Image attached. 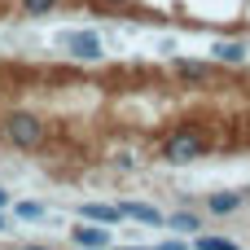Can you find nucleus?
<instances>
[{"label": "nucleus", "instance_id": "nucleus-1", "mask_svg": "<svg viewBox=\"0 0 250 250\" xmlns=\"http://www.w3.org/2000/svg\"><path fill=\"white\" fill-rule=\"evenodd\" d=\"M4 141L13 149H40L44 145V119L31 110H13L4 114Z\"/></svg>", "mask_w": 250, "mask_h": 250}, {"label": "nucleus", "instance_id": "nucleus-2", "mask_svg": "<svg viewBox=\"0 0 250 250\" xmlns=\"http://www.w3.org/2000/svg\"><path fill=\"white\" fill-rule=\"evenodd\" d=\"M202 149H207V136H202V132H193V127H185V132H176V136L163 145V158H167V163H176V167H185V163L202 158Z\"/></svg>", "mask_w": 250, "mask_h": 250}, {"label": "nucleus", "instance_id": "nucleus-3", "mask_svg": "<svg viewBox=\"0 0 250 250\" xmlns=\"http://www.w3.org/2000/svg\"><path fill=\"white\" fill-rule=\"evenodd\" d=\"M62 48H66L75 62H101V40H97V31H66V35H62Z\"/></svg>", "mask_w": 250, "mask_h": 250}, {"label": "nucleus", "instance_id": "nucleus-4", "mask_svg": "<svg viewBox=\"0 0 250 250\" xmlns=\"http://www.w3.org/2000/svg\"><path fill=\"white\" fill-rule=\"evenodd\" d=\"M70 242H75V246H88V250H101V246H110L114 237H110L105 229H97V224L88 220V224H79V229H70Z\"/></svg>", "mask_w": 250, "mask_h": 250}, {"label": "nucleus", "instance_id": "nucleus-5", "mask_svg": "<svg viewBox=\"0 0 250 250\" xmlns=\"http://www.w3.org/2000/svg\"><path fill=\"white\" fill-rule=\"evenodd\" d=\"M119 215L123 220H141V224H167V215L158 211V207H145V202H119Z\"/></svg>", "mask_w": 250, "mask_h": 250}, {"label": "nucleus", "instance_id": "nucleus-6", "mask_svg": "<svg viewBox=\"0 0 250 250\" xmlns=\"http://www.w3.org/2000/svg\"><path fill=\"white\" fill-rule=\"evenodd\" d=\"M79 220H92V224H119V207H105V202H83L79 207Z\"/></svg>", "mask_w": 250, "mask_h": 250}, {"label": "nucleus", "instance_id": "nucleus-7", "mask_svg": "<svg viewBox=\"0 0 250 250\" xmlns=\"http://www.w3.org/2000/svg\"><path fill=\"white\" fill-rule=\"evenodd\" d=\"M242 202H246V193H211L207 198V207H211V215H233V211H242Z\"/></svg>", "mask_w": 250, "mask_h": 250}, {"label": "nucleus", "instance_id": "nucleus-8", "mask_svg": "<svg viewBox=\"0 0 250 250\" xmlns=\"http://www.w3.org/2000/svg\"><path fill=\"white\" fill-rule=\"evenodd\" d=\"M211 53H215V62H229V66H242V62H246V44H233V40H229V44L220 40Z\"/></svg>", "mask_w": 250, "mask_h": 250}, {"label": "nucleus", "instance_id": "nucleus-9", "mask_svg": "<svg viewBox=\"0 0 250 250\" xmlns=\"http://www.w3.org/2000/svg\"><path fill=\"white\" fill-rule=\"evenodd\" d=\"M207 70H211L207 62H189V57L176 62V75H185V79H207Z\"/></svg>", "mask_w": 250, "mask_h": 250}, {"label": "nucleus", "instance_id": "nucleus-10", "mask_svg": "<svg viewBox=\"0 0 250 250\" xmlns=\"http://www.w3.org/2000/svg\"><path fill=\"white\" fill-rule=\"evenodd\" d=\"M167 224H171V229H180V233H189V237H193V233L202 229V220H198L193 211H180V215H171Z\"/></svg>", "mask_w": 250, "mask_h": 250}, {"label": "nucleus", "instance_id": "nucleus-11", "mask_svg": "<svg viewBox=\"0 0 250 250\" xmlns=\"http://www.w3.org/2000/svg\"><path fill=\"white\" fill-rule=\"evenodd\" d=\"M57 9V0H22V13L26 18H48Z\"/></svg>", "mask_w": 250, "mask_h": 250}, {"label": "nucleus", "instance_id": "nucleus-12", "mask_svg": "<svg viewBox=\"0 0 250 250\" xmlns=\"http://www.w3.org/2000/svg\"><path fill=\"white\" fill-rule=\"evenodd\" d=\"M193 246L198 250H233V237H198L193 233Z\"/></svg>", "mask_w": 250, "mask_h": 250}, {"label": "nucleus", "instance_id": "nucleus-13", "mask_svg": "<svg viewBox=\"0 0 250 250\" xmlns=\"http://www.w3.org/2000/svg\"><path fill=\"white\" fill-rule=\"evenodd\" d=\"M13 215H18V220H44V207H40V202H18Z\"/></svg>", "mask_w": 250, "mask_h": 250}, {"label": "nucleus", "instance_id": "nucleus-14", "mask_svg": "<svg viewBox=\"0 0 250 250\" xmlns=\"http://www.w3.org/2000/svg\"><path fill=\"white\" fill-rule=\"evenodd\" d=\"M4 207H9V193H4V189H0V211H4Z\"/></svg>", "mask_w": 250, "mask_h": 250}, {"label": "nucleus", "instance_id": "nucleus-15", "mask_svg": "<svg viewBox=\"0 0 250 250\" xmlns=\"http://www.w3.org/2000/svg\"><path fill=\"white\" fill-rule=\"evenodd\" d=\"M0 233H4V215H0Z\"/></svg>", "mask_w": 250, "mask_h": 250}]
</instances>
